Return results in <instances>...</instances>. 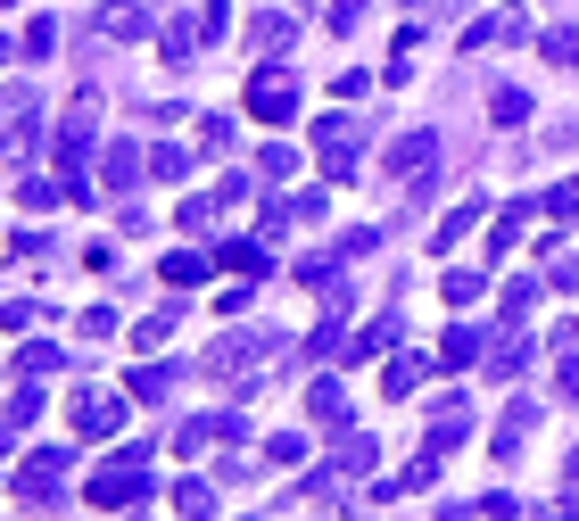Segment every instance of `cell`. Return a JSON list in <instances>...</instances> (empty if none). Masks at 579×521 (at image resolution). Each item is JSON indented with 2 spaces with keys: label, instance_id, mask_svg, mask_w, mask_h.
<instances>
[{
  "label": "cell",
  "instance_id": "obj_1",
  "mask_svg": "<svg viewBox=\"0 0 579 521\" xmlns=\"http://www.w3.org/2000/svg\"><path fill=\"white\" fill-rule=\"evenodd\" d=\"M241 108L257 116V125H299V74L290 67H257L248 92H241Z\"/></svg>",
  "mask_w": 579,
  "mask_h": 521
},
{
  "label": "cell",
  "instance_id": "obj_2",
  "mask_svg": "<svg viewBox=\"0 0 579 521\" xmlns=\"http://www.w3.org/2000/svg\"><path fill=\"white\" fill-rule=\"evenodd\" d=\"M141 488H150V455H141V447H125V455H108V464L92 472V488H83V497H92V505H132Z\"/></svg>",
  "mask_w": 579,
  "mask_h": 521
},
{
  "label": "cell",
  "instance_id": "obj_3",
  "mask_svg": "<svg viewBox=\"0 0 579 521\" xmlns=\"http://www.w3.org/2000/svg\"><path fill=\"white\" fill-rule=\"evenodd\" d=\"M315 158H323L332 183H348V174H356V116H323V125H315Z\"/></svg>",
  "mask_w": 579,
  "mask_h": 521
},
{
  "label": "cell",
  "instance_id": "obj_4",
  "mask_svg": "<svg viewBox=\"0 0 579 521\" xmlns=\"http://www.w3.org/2000/svg\"><path fill=\"white\" fill-rule=\"evenodd\" d=\"M76 430H83V439H116V430H125V397L76 390Z\"/></svg>",
  "mask_w": 579,
  "mask_h": 521
},
{
  "label": "cell",
  "instance_id": "obj_5",
  "mask_svg": "<svg viewBox=\"0 0 579 521\" xmlns=\"http://www.w3.org/2000/svg\"><path fill=\"white\" fill-rule=\"evenodd\" d=\"M257 348H265V332H224L216 348H207V372H216V381H232V372L257 364Z\"/></svg>",
  "mask_w": 579,
  "mask_h": 521
},
{
  "label": "cell",
  "instance_id": "obj_6",
  "mask_svg": "<svg viewBox=\"0 0 579 521\" xmlns=\"http://www.w3.org/2000/svg\"><path fill=\"white\" fill-rule=\"evenodd\" d=\"M390 174H422L439 166V132H406V141H390V158H381Z\"/></svg>",
  "mask_w": 579,
  "mask_h": 521
},
{
  "label": "cell",
  "instance_id": "obj_7",
  "mask_svg": "<svg viewBox=\"0 0 579 521\" xmlns=\"http://www.w3.org/2000/svg\"><path fill=\"white\" fill-rule=\"evenodd\" d=\"M480 339H488V332H472V323H448V332H439V364H448V372H464V364H480V356H488V348H480Z\"/></svg>",
  "mask_w": 579,
  "mask_h": 521
},
{
  "label": "cell",
  "instance_id": "obj_8",
  "mask_svg": "<svg viewBox=\"0 0 579 521\" xmlns=\"http://www.w3.org/2000/svg\"><path fill=\"white\" fill-rule=\"evenodd\" d=\"M158 274H166V290H199V281L216 274V265H207L199 248H166V257H158Z\"/></svg>",
  "mask_w": 579,
  "mask_h": 521
},
{
  "label": "cell",
  "instance_id": "obj_9",
  "mask_svg": "<svg viewBox=\"0 0 579 521\" xmlns=\"http://www.w3.org/2000/svg\"><path fill=\"white\" fill-rule=\"evenodd\" d=\"M216 265H224L232 281H265V265H274V257H265V241H224V257H216Z\"/></svg>",
  "mask_w": 579,
  "mask_h": 521
},
{
  "label": "cell",
  "instance_id": "obj_10",
  "mask_svg": "<svg viewBox=\"0 0 579 521\" xmlns=\"http://www.w3.org/2000/svg\"><path fill=\"white\" fill-rule=\"evenodd\" d=\"M464 430H472V422H464V397L448 390V397H439V422H430V439H422V447H430V455H448V447L464 439Z\"/></svg>",
  "mask_w": 579,
  "mask_h": 521
},
{
  "label": "cell",
  "instance_id": "obj_11",
  "mask_svg": "<svg viewBox=\"0 0 579 521\" xmlns=\"http://www.w3.org/2000/svg\"><path fill=\"white\" fill-rule=\"evenodd\" d=\"M480 364H488V381H513V372L530 364V339H522V332H497V348H488Z\"/></svg>",
  "mask_w": 579,
  "mask_h": 521
},
{
  "label": "cell",
  "instance_id": "obj_12",
  "mask_svg": "<svg viewBox=\"0 0 579 521\" xmlns=\"http://www.w3.org/2000/svg\"><path fill=\"white\" fill-rule=\"evenodd\" d=\"M373 464H381V447H373V439H339V455H332V472H339V481H364Z\"/></svg>",
  "mask_w": 579,
  "mask_h": 521
},
{
  "label": "cell",
  "instance_id": "obj_13",
  "mask_svg": "<svg viewBox=\"0 0 579 521\" xmlns=\"http://www.w3.org/2000/svg\"><path fill=\"white\" fill-rule=\"evenodd\" d=\"M472 223H480V199H464V207H448V216H439V232H430V248H439V257H448L455 241H464Z\"/></svg>",
  "mask_w": 579,
  "mask_h": 521
},
{
  "label": "cell",
  "instance_id": "obj_14",
  "mask_svg": "<svg viewBox=\"0 0 579 521\" xmlns=\"http://www.w3.org/2000/svg\"><path fill=\"white\" fill-rule=\"evenodd\" d=\"M306 414H315L323 430H339V422H348V397H339V381H315V390H306Z\"/></svg>",
  "mask_w": 579,
  "mask_h": 521
},
{
  "label": "cell",
  "instance_id": "obj_15",
  "mask_svg": "<svg viewBox=\"0 0 579 521\" xmlns=\"http://www.w3.org/2000/svg\"><path fill=\"white\" fill-rule=\"evenodd\" d=\"M539 50H546V67L579 74V25H555V34H539Z\"/></svg>",
  "mask_w": 579,
  "mask_h": 521
},
{
  "label": "cell",
  "instance_id": "obj_16",
  "mask_svg": "<svg viewBox=\"0 0 579 521\" xmlns=\"http://www.w3.org/2000/svg\"><path fill=\"white\" fill-rule=\"evenodd\" d=\"M100 25H108L116 42H141V34H150V9H141V0H116V9H108Z\"/></svg>",
  "mask_w": 579,
  "mask_h": 521
},
{
  "label": "cell",
  "instance_id": "obj_17",
  "mask_svg": "<svg viewBox=\"0 0 579 521\" xmlns=\"http://www.w3.org/2000/svg\"><path fill=\"white\" fill-rule=\"evenodd\" d=\"M530 116V92L522 83H497V92H488V125H522Z\"/></svg>",
  "mask_w": 579,
  "mask_h": 521
},
{
  "label": "cell",
  "instance_id": "obj_18",
  "mask_svg": "<svg viewBox=\"0 0 579 521\" xmlns=\"http://www.w3.org/2000/svg\"><path fill=\"white\" fill-rule=\"evenodd\" d=\"M141 166H150V158H141L132 141H116L108 149V190H132V183H141Z\"/></svg>",
  "mask_w": 579,
  "mask_h": 521
},
{
  "label": "cell",
  "instance_id": "obj_19",
  "mask_svg": "<svg viewBox=\"0 0 579 521\" xmlns=\"http://www.w3.org/2000/svg\"><path fill=\"white\" fill-rule=\"evenodd\" d=\"M381 348H397V315H373L364 332L348 339V356H381Z\"/></svg>",
  "mask_w": 579,
  "mask_h": 521
},
{
  "label": "cell",
  "instance_id": "obj_20",
  "mask_svg": "<svg viewBox=\"0 0 579 521\" xmlns=\"http://www.w3.org/2000/svg\"><path fill=\"white\" fill-rule=\"evenodd\" d=\"M530 422H539V406H530V397H513V414H505V430H497V455H513V447L530 439Z\"/></svg>",
  "mask_w": 579,
  "mask_h": 521
},
{
  "label": "cell",
  "instance_id": "obj_21",
  "mask_svg": "<svg viewBox=\"0 0 579 521\" xmlns=\"http://www.w3.org/2000/svg\"><path fill=\"white\" fill-rule=\"evenodd\" d=\"M422 356H390V372H381V390H390V397H414V381H422Z\"/></svg>",
  "mask_w": 579,
  "mask_h": 521
},
{
  "label": "cell",
  "instance_id": "obj_22",
  "mask_svg": "<svg viewBox=\"0 0 579 521\" xmlns=\"http://www.w3.org/2000/svg\"><path fill=\"white\" fill-rule=\"evenodd\" d=\"M92 125H100V92H83L76 108H67V125H58V141H92Z\"/></svg>",
  "mask_w": 579,
  "mask_h": 521
},
{
  "label": "cell",
  "instance_id": "obj_23",
  "mask_svg": "<svg viewBox=\"0 0 579 521\" xmlns=\"http://www.w3.org/2000/svg\"><path fill=\"white\" fill-rule=\"evenodd\" d=\"M166 390H174V364H141L132 372V397H141V406H158Z\"/></svg>",
  "mask_w": 579,
  "mask_h": 521
},
{
  "label": "cell",
  "instance_id": "obj_24",
  "mask_svg": "<svg viewBox=\"0 0 579 521\" xmlns=\"http://www.w3.org/2000/svg\"><path fill=\"white\" fill-rule=\"evenodd\" d=\"M290 34H299V25L281 18V9H265V18L248 25V42H257V50H281V42H290Z\"/></svg>",
  "mask_w": 579,
  "mask_h": 521
},
{
  "label": "cell",
  "instance_id": "obj_25",
  "mask_svg": "<svg viewBox=\"0 0 579 521\" xmlns=\"http://www.w3.org/2000/svg\"><path fill=\"white\" fill-rule=\"evenodd\" d=\"M150 174H166V183H183V174H190V149H183V141H158V149H150Z\"/></svg>",
  "mask_w": 579,
  "mask_h": 521
},
{
  "label": "cell",
  "instance_id": "obj_26",
  "mask_svg": "<svg viewBox=\"0 0 579 521\" xmlns=\"http://www.w3.org/2000/svg\"><path fill=\"white\" fill-rule=\"evenodd\" d=\"M58 364H67V356H58L50 339H34V348H18V372H25V381H42V372H58Z\"/></svg>",
  "mask_w": 579,
  "mask_h": 521
},
{
  "label": "cell",
  "instance_id": "obj_27",
  "mask_svg": "<svg viewBox=\"0 0 579 521\" xmlns=\"http://www.w3.org/2000/svg\"><path fill=\"white\" fill-rule=\"evenodd\" d=\"M199 149L207 158H232V116H199Z\"/></svg>",
  "mask_w": 579,
  "mask_h": 521
},
{
  "label": "cell",
  "instance_id": "obj_28",
  "mask_svg": "<svg viewBox=\"0 0 579 521\" xmlns=\"http://www.w3.org/2000/svg\"><path fill=\"white\" fill-rule=\"evenodd\" d=\"M174 323H183V315H174V306H166V315H150V323H141V332H132V348H166V339H174Z\"/></svg>",
  "mask_w": 579,
  "mask_h": 521
},
{
  "label": "cell",
  "instance_id": "obj_29",
  "mask_svg": "<svg viewBox=\"0 0 579 521\" xmlns=\"http://www.w3.org/2000/svg\"><path fill=\"white\" fill-rule=\"evenodd\" d=\"M174 505H183V521H207V505H216V488H207V481H183V488H174Z\"/></svg>",
  "mask_w": 579,
  "mask_h": 521
},
{
  "label": "cell",
  "instance_id": "obj_30",
  "mask_svg": "<svg viewBox=\"0 0 579 521\" xmlns=\"http://www.w3.org/2000/svg\"><path fill=\"white\" fill-rule=\"evenodd\" d=\"M299 455H306V439H299V430H281V439H265V464H299Z\"/></svg>",
  "mask_w": 579,
  "mask_h": 521
},
{
  "label": "cell",
  "instance_id": "obj_31",
  "mask_svg": "<svg viewBox=\"0 0 579 521\" xmlns=\"http://www.w3.org/2000/svg\"><path fill=\"white\" fill-rule=\"evenodd\" d=\"M364 9H373V0H332V34H356V25H364Z\"/></svg>",
  "mask_w": 579,
  "mask_h": 521
},
{
  "label": "cell",
  "instance_id": "obj_32",
  "mask_svg": "<svg viewBox=\"0 0 579 521\" xmlns=\"http://www.w3.org/2000/svg\"><path fill=\"white\" fill-rule=\"evenodd\" d=\"M216 216H224V207H216V199H183V232H207V223H216Z\"/></svg>",
  "mask_w": 579,
  "mask_h": 521
},
{
  "label": "cell",
  "instance_id": "obj_33",
  "mask_svg": "<svg viewBox=\"0 0 579 521\" xmlns=\"http://www.w3.org/2000/svg\"><path fill=\"white\" fill-rule=\"evenodd\" d=\"M539 290H546V281H513V290H505V315H530V306H539Z\"/></svg>",
  "mask_w": 579,
  "mask_h": 521
},
{
  "label": "cell",
  "instance_id": "obj_34",
  "mask_svg": "<svg viewBox=\"0 0 579 521\" xmlns=\"http://www.w3.org/2000/svg\"><path fill=\"white\" fill-rule=\"evenodd\" d=\"M76 332H83V339H108V332H116V315H108V306H83Z\"/></svg>",
  "mask_w": 579,
  "mask_h": 521
},
{
  "label": "cell",
  "instance_id": "obj_35",
  "mask_svg": "<svg viewBox=\"0 0 579 521\" xmlns=\"http://www.w3.org/2000/svg\"><path fill=\"white\" fill-rule=\"evenodd\" d=\"M25 50H34V58H42V50H58V25H50V18H34V25H25Z\"/></svg>",
  "mask_w": 579,
  "mask_h": 521
},
{
  "label": "cell",
  "instance_id": "obj_36",
  "mask_svg": "<svg viewBox=\"0 0 579 521\" xmlns=\"http://www.w3.org/2000/svg\"><path fill=\"white\" fill-rule=\"evenodd\" d=\"M448 298H455V306H472V298H480V274H464V265H455V274H448Z\"/></svg>",
  "mask_w": 579,
  "mask_h": 521
},
{
  "label": "cell",
  "instance_id": "obj_37",
  "mask_svg": "<svg viewBox=\"0 0 579 521\" xmlns=\"http://www.w3.org/2000/svg\"><path fill=\"white\" fill-rule=\"evenodd\" d=\"M290 207H299V223H323V216H332V199H323V190H299Z\"/></svg>",
  "mask_w": 579,
  "mask_h": 521
},
{
  "label": "cell",
  "instance_id": "obj_38",
  "mask_svg": "<svg viewBox=\"0 0 579 521\" xmlns=\"http://www.w3.org/2000/svg\"><path fill=\"white\" fill-rule=\"evenodd\" d=\"M546 290H563V298H571V290H579V257H555V274H546Z\"/></svg>",
  "mask_w": 579,
  "mask_h": 521
},
{
  "label": "cell",
  "instance_id": "obj_39",
  "mask_svg": "<svg viewBox=\"0 0 579 521\" xmlns=\"http://www.w3.org/2000/svg\"><path fill=\"white\" fill-rule=\"evenodd\" d=\"M555 397H579V356H563V364H555Z\"/></svg>",
  "mask_w": 579,
  "mask_h": 521
},
{
  "label": "cell",
  "instance_id": "obj_40",
  "mask_svg": "<svg viewBox=\"0 0 579 521\" xmlns=\"http://www.w3.org/2000/svg\"><path fill=\"white\" fill-rule=\"evenodd\" d=\"M563 481H571V488H579V447H571V455H563Z\"/></svg>",
  "mask_w": 579,
  "mask_h": 521
},
{
  "label": "cell",
  "instance_id": "obj_41",
  "mask_svg": "<svg viewBox=\"0 0 579 521\" xmlns=\"http://www.w3.org/2000/svg\"><path fill=\"white\" fill-rule=\"evenodd\" d=\"M571 339H579V323H571Z\"/></svg>",
  "mask_w": 579,
  "mask_h": 521
}]
</instances>
